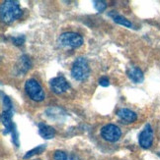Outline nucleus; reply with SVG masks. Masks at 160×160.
I'll use <instances>...</instances> for the list:
<instances>
[{
  "instance_id": "obj_11",
  "label": "nucleus",
  "mask_w": 160,
  "mask_h": 160,
  "mask_svg": "<svg viewBox=\"0 0 160 160\" xmlns=\"http://www.w3.org/2000/svg\"><path fill=\"white\" fill-rule=\"evenodd\" d=\"M39 134L45 140H51L55 136V130L45 123H39Z\"/></svg>"
},
{
  "instance_id": "obj_10",
  "label": "nucleus",
  "mask_w": 160,
  "mask_h": 160,
  "mask_svg": "<svg viewBox=\"0 0 160 160\" xmlns=\"http://www.w3.org/2000/svg\"><path fill=\"white\" fill-rule=\"evenodd\" d=\"M127 74H128V77L135 83H141L144 80L142 71L137 67H135V66L130 67L127 71Z\"/></svg>"
},
{
  "instance_id": "obj_12",
  "label": "nucleus",
  "mask_w": 160,
  "mask_h": 160,
  "mask_svg": "<svg viewBox=\"0 0 160 160\" xmlns=\"http://www.w3.org/2000/svg\"><path fill=\"white\" fill-rule=\"evenodd\" d=\"M53 159L54 160H80L77 155L68 154V153H66V152L61 151V150H58V151L54 152Z\"/></svg>"
},
{
  "instance_id": "obj_4",
  "label": "nucleus",
  "mask_w": 160,
  "mask_h": 160,
  "mask_svg": "<svg viewBox=\"0 0 160 160\" xmlns=\"http://www.w3.org/2000/svg\"><path fill=\"white\" fill-rule=\"evenodd\" d=\"M25 90L30 98L34 101H41L45 99V92L38 81L30 79L25 82Z\"/></svg>"
},
{
  "instance_id": "obj_14",
  "label": "nucleus",
  "mask_w": 160,
  "mask_h": 160,
  "mask_svg": "<svg viewBox=\"0 0 160 160\" xmlns=\"http://www.w3.org/2000/svg\"><path fill=\"white\" fill-rule=\"evenodd\" d=\"M45 149H46V145L41 144V145H39V147L35 148L34 149H32V150H30V151H28L27 153H26V155L24 156V158H25V159H28V158H30V157H32V156H34V155H36V154H40V153H41V152H43Z\"/></svg>"
},
{
  "instance_id": "obj_16",
  "label": "nucleus",
  "mask_w": 160,
  "mask_h": 160,
  "mask_svg": "<svg viewBox=\"0 0 160 160\" xmlns=\"http://www.w3.org/2000/svg\"><path fill=\"white\" fill-rule=\"evenodd\" d=\"M99 85L102 87H108L110 85L109 79L107 77H102L101 79H99Z\"/></svg>"
},
{
  "instance_id": "obj_6",
  "label": "nucleus",
  "mask_w": 160,
  "mask_h": 160,
  "mask_svg": "<svg viewBox=\"0 0 160 160\" xmlns=\"http://www.w3.org/2000/svg\"><path fill=\"white\" fill-rule=\"evenodd\" d=\"M50 86H51V89L57 94L64 93L70 88L69 82L66 81V79L63 76H58V77H55L52 80H51Z\"/></svg>"
},
{
  "instance_id": "obj_15",
  "label": "nucleus",
  "mask_w": 160,
  "mask_h": 160,
  "mask_svg": "<svg viewBox=\"0 0 160 160\" xmlns=\"http://www.w3.org/2000/svg\"><path fill=\"white\" fill-rule=\"evenodd\" d=\"M93 4H94V8L98 12H103V11H105L107 8L106 2L101 1V0H98V1H93Z\"/></svg>"
},
{
  "instance_id": "obj_9",
  "label": "nucleus",
  "mask_w": 160,
  "mask_h": 160,
  "mask_svg": "<svg viewBox=\"0 0 160 160\" xmlns=\"http://www.w3.org/2000/svg\"><path fill=\"white\" fill-rule=\"evenodd\" d=\"M117 116L119 117V119L124 124L134 123L137 119L136 113L134 112V111H131L130 109H128V108L119 109V110H118V112H117Z\"/></svg>"
},
{
  "instance_id": "obj_13",
  "label": "nucleus",
  "mask_w": 160,
  "mask_h": 160,
  "mask_svg": "<svg viewBox=\"0 0 160 160\" xmlns=\"http://www.w3.org/2000/svg\"><path fill=\"white\" fill-rule=\"evenodd\" d=\"M113 17V20L115 21V23L122 25L124 27H127V28H133V24H131L128 19H126L124 17L121 16V15H111Z\"/></svg>"
},
{
  "instance_id": "obj_2",
  "label": "nucleus",
  "mask_w": 160,
  "mask_h": 160,
  "mask_svg": "<svg viewBox=\"0 0 160 160\" xmlns=\"http://www.w3.org/2000/svg\"><path fill=\"white\" fill-rule=\"evenodd\" d=\"M90 75L88 62L84 57H78L71 67V77L76 81H84Z\"/></svg>"
},
{
  "instance_id": "obj_1",
  "label": "nucleus",
  "mask_w": 160,
  "mask_h": 160,
  "mask_svg": "<svg viewBox=\"0 0 160 160\" xmlns=\"http://www.w3.org/2000/svg\"><path fill=\"white\" fill-rule=\"evenodd\" d=\"M22 16V10H21L18 1L14 0H6L1 4L0 7V17L2 22L10 24L15 22L17 19Z\"/></svg>"
},
{
  "instance_id": "obj_8",
  "label": "nucleus",
  "mask_w": 160,
  "mask_h": 160,
  "mask_svg": "<svg viewBox=\"0 0 160 160\" xmlns=\"http://www.w3.org/2000/svg\"><path fill=\"white\" fill-rule=\"evenodd\" d=\"M12 116H13V109H5L2 114H1V121L2 124L5 128L3 134L4 135H8V134H12L14 130H15V125L12 122Z\"/></svg>"
},
{
  "instance_id": "obj_17",
  "label": "nucleus",
  "mask_w": 160,
  "mask_h": 160,
  "mask_svg": "<svg viewBox=\"0 0 160 160\" xmlns=\"http://www.w3.org/2000/svg\"><path fill=\"white\" fill-rule=\"evenodd\" d=\"M12 40L15 42V44H23L25 38H24V37H18V38H14Z\"/></svg>"
},
{
  "instance_id": "obj_5",
  "label": "nucleus",
  "mask_w": 160,
  "mask_h": 160,
  "mask_svg": "<svg viewBox=\"0 0 160 160\" xmlns=\"http://www.w3.org/2000/svg\"><path fill=\"white\" fill-rule=\"evenodd\" d=\"M101 136L105 141L110 142H115L120 140L122 136L121 129L114 124L105 125L101 129Z\"/></svg>"
},
{
  "instance_id": "obj_7",
  "label": "nucleus",
  "mask_w": 160,
  "mask_h": 160,
  "mask_svg": "<svg viewBox=\"0 0 160 160\" xmlns=\"http://www.w3.org/2000/svg\"><path fill=\"white\" fill-rule=\"evenodd\" d=\"M138 142L142 148H149L153 142V131L149 124H147L141 131L138 137Z\"/></svg>"
},
{
  "instance_id": "obj_3",
  "label": "nucleus",
  "mask_w": 160,
  "mask_h": 160,
  "mask_svg": "<svg viewBox=\"0 0 160 160\" xmlns=\"http://www.w3.org/2000/svg\"><path fill=\"white\" fill-rule=\"evenodd\" d=\"M58 43L65 48H78L83 44V38L79 33L67 32L61 33L58 38Z\"/></svg>"
}]
</instances>
